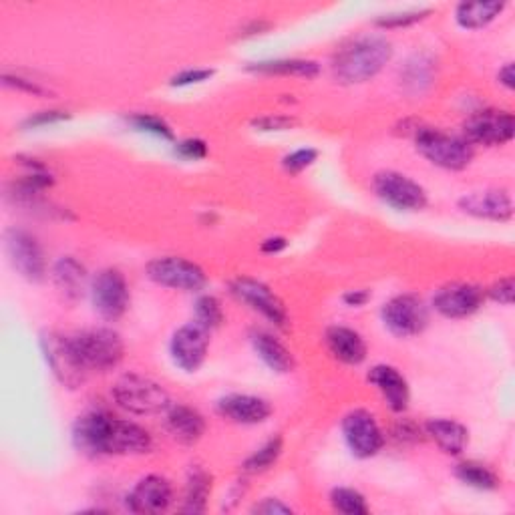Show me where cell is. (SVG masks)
Segmentation results:
<instances>
[{"instance_id": "cell-1", "label": "cell", "mask_w": 515, "mask_h": 515, "mask_svg": "<svg viewBox=\"0 0 515 515\" xmlns=\"http://www.w3.org/2000/svg\"><path fill=\"white\" fill-rule=\"evenodd\" d=\"M393 59V43L383 35H363L340 45L332 57L336 83L361 85L375 79Z\"/></svg>"}, {"instance_id": "cell-2", "label": "cell", "mask_w": 515, "mask_h": 515, "mask_svg": "<svg viewBox=\"0 0 515 515\" xmlns=\"http://www.w3.org/2000/svg\"><path fill=\"white\" fill-rule=\"evenodd\" d=\"M69 336V345L83 367L89 373H109L119 367L125 355L121 336L111 328H87Z\"/></svg>"}, {"instance_id": "cell-3", "label": "cell", "mask_w": 515, "mask_h": 515, "mask_svg": "<svg viewBox=\"0 0 515 515\" xmlns=\"http://www.w3.org/2000/svg\"><path fill=\"white\" fill-rule=\"evenodd\" d=\"M111 397L119 409L135 417H155L165 415L171 407L169 393L157 381L127 373L119 377L111 389Z\"/></svg>"}, {"instance_id": "cell-4", "label": "cell", "mask_w": 515, "mask_h": 515, "mask_svg": "<svg viewBox=\"0 0 515 515\" xmlns=\"http://www.w3.org/2000/svg\"><path fill=\"white\" fill-rule=\"evenodd\" d=\"M417 151L433 165L447 171H461L473 159V145L459 135L435 127H415Z\"/></svg>"}, {"instance_id": "cell-5", "label": "cell", "mask_w": 515, "mask_h": 515, "mask_svg": "<svg viewBox=\"0 0 515 515\" xmlns=\"http://www.w3.org/2000/svg\"><path fill=\"white\" fill-rule=\"evenodd\" d=\"M145 274L151 282L180 292H200L208 284L206 270L200 264L182 256L153 258L145 266Z\"/></svg>"}, {"instance_id": "cell-6", "label": "cell", "mask_w": 515, "mask_h": 515, "mask_svg": "<svg viewBox=\"0 0 515 515\" xmlns=\"http://www.w3.org/2000/svg\"><path fill=\"white\" fill-rule=\"evenodd\" d=\"M89 294L95 312L105 320H119L129 308V284L121 270L103 268L89 282Z\"/></svg>"}, {"instance_id": "cell-7", "label": "cell", "mask_w": 515, "mask_h": 515, "mask_svg": "<svg viewBox=\"0 0 515 515\" xmlns=\"http://www.w3.org/2000/svg\"><path fill=\"white\" fill-rule=\"evenodd\" d=\"M381 318L391 334L399 338H411L427 328L429 308L421 296L405 292L393 296L383 304Z\"/></svg>"}, {"instance_id": "cell-8", "label": "cell", "mask_w": 515, "mask_h": 515, "mask_svg": "<svg viewBox=\"0 0 515 515\" xmlns=\"http://www.w3.org/2000/svg\"><path fill=\"white\" fill-rule=\"evenodd\" d=\"M373 190L383 204L399 212H421L429 202L421 184L393 169L379 171L373 178Z\"/></svg>"}, {"instance_id": "cell-9", "label": "cell", "mask_w": 515, "mask_h": 515, "mask_svg": "<svg viewBox=\"0 0 515 515\" xmlns=\"http://www.w3.org/2000/svg\"><path fill=\"white\" fill-rule=\"evenodd\" d=\"M515 119L513 113L503 109L473 111L463 123V139L471 145L499 147L513 139Z\"/></svg>"}, {"instance_id": "cell-10", "label": "cell", "mask_w": 515, "mask_h": 515, "mask_svg": "<svg viewBox=\"0 0 515 515\" xmlns=\"http://www.w3.org/2000/svg\"><path fill=\"white\" fill-rule=\"evenodd\" d=\"M5 246L13 268L29 282H43L47 276L45 250L35 234L23 228H9Z\"/></svg>"}, {"instance_id": "cell-11", "label": "cell", "mask_w": 515, "mask_h": 515, "mask_svg": "<svg viewBox=\"0 0 515 515\" xmlns=\"http://www.w3.org/2000/svg\"><path fill=\"white\" fill-rule=\"evenodd\" d=\"M342 437L347 447L359 459H371L379 455L385 445V433L375 415L367 409H353L342 417Z\"/></svg>"}, {"instance_id": "cell-12", "label": "cell", "mask_w": 515, "mask_h": 515, "mask_svg": "<svg viewBox=\"0 0 515 515\" xmlns=\"http://www.w3.org/2000/svg\"><path fill=\"white\" fill-rule=\"evenodd\" d=\"M230 292L250 306L254 312L264 316L268 322H272L278 328H286L288 324V308L282 302V298L262 280L240 276L230 282Z\"/></svg>"}, {"instance_id": "cell-13", "label": "cell", "mask_w": 515, "mask_h": 515, "mask_svg": "<svg viewBox=\"0 0 515 515\" xmlns=\"http://www.w3.org/2000/svg\"><path fill=\"white\" fill-rule=\"evenodd\" d=\"M210 349V330L202 324L188 322L180 326L169 340L171 361L184 373H196L208 359Z\"/></svg>"}, {"instance_id": "cell-14", "label": "cell", "mask_w": 515, "mask_h": 515, "mask_svg": "<svg viewBox=\"0 0 515 515\" xmlns=\"http://www.w3.org/2000/svg\"><path fill=\"white\" fill-rule=\"evenodd\" d=\"M41 349H43L47 365L51 367L53 375L57 377V381L61 385H65L69 389H77L79 385L85 383L87 373L79 365V361L69 345V336L49 330L41 336Z\"/></svg>"}, {"instance_id": "cell-15", "label": "cell", "mask_w": 515, "mask_h": 515, "mask_svg": "<svg viewBox=\"0 0 515 515\" xmlns=\"http://www.w3.org/2000/svg\"><path fill=\"white\" fill-rule=\"evenodd\" d=\"M485 302V290L471 282H451L441 286L433 296V308L451 320L475 314Z\"/></svg>"}, {"instance_id": "cell-16", "label": "cell", "mask_w": 515, "mask_h": 515, "mask_svg": "<svg viewBox=\"0 0 515 515\" xmlns=\"http://www.w3.org/2000/svg\"><path fill=\"white\" fill-rule=\"evenodd\" d=\"M153 449L151 433L135 421L111 417L105 437L103 455H143Z\"/></svg>"}, {"instance_id": "cell-17", "label": "cell", "mask_w": 515, "mask_h": 515, "mask_svg": "<svg viewBox=\"0 0 515 515\" xmlns=\"http://www.w3.org/2000/svg\"><path fill=\"white\" fill-rule=\"evenodd\" d=\"M459 210L467 216L491 222H509L513 218V200L505 190H481L459 198Z\"/></svg>"}, {"instance_id": "cell-18", "label": "cell", "mask_w": 515, "mask_h": 515, "mask_svg": "<svg viewBox=\"0 0 515 515\" xmlns=\"http://www.w3.org/2000/svg\"><path fill=\"white\" fill-rule=\"evenodd\" d=\"M174 501V487L161 475H145L127 495V505L135 513H161Z\"/></svg>"}, {"instance_id": "cell-19", "label": "cell", "mask_w": 515, "mask_h": 515, "mask_svg": "<svg viewBox=\"0 0 515 515\" xmlns=\"http://www.w3.org/2000/svg\"><path fill=\"white\" fill-rule=\"evenodd\" d=\"M218 413L238 425H260L272 415V405L258 395L232 393L218 401Z\"/></svg>"}, {"instance_id": "cell-20", "label": "cell", "mask_w": 515, "mask_h": 515, "mask_svg": "<svg viewBox=\"0 0 515 515\" xmlns=\"http://www.w3.org/2000/svg\"><path fill=\"white\" fill-rule=\"evenodd\" d=\"M324 342L328 353L342 365L359 367L361 363H365L369 353L365 338L349 326H340V324L328 326L324 332Z\"/></svg>"}, {"instance_id": "cell-21", "label": "cell", "mask_w": 515, "mask_h": 515, "mask_svg": "<svg viewBox=\"0 0 515 515\" xmlns=\"http://www.w3.org/2000/svg\"><path fill=\"white\" fill-rule=\"evenodd\" d=\"M369 383L381 393L393 413H405L411 401V389L399 369L391 365H377L367 375Z\"/></svg>"}, {"instance_id": "cell-22", "label": "cell", "mask_w": 515, "mask_h": 515, "mask_svg": "<svg viewBox=\"0 0 515 515\" xmlns=\"http://www.w3.org/2000/svg\"><path fill=\"white\" fill-rule=\"evenodd\" d=\"M113 415L101 409L83 413L73 425V445L87 457H103V437Z\"/></svg>"}, {"instance_id": "cell-23", "label": "cell", "mask_w": 515, "mask_h": 515, "mask_svg": "<svg viewBox=\"0 0 515 515\" xmlns=\"http://www.w3.org/2000/svg\"><path fill=\"white\" fill-rule=\"evenodd\" d=\"M167 433L182 445L198 443L206 433L204 415L190 405H174L165 411Z\"/></svg>"}, {"instance_id": "cell-24", "label": "cell", "mask_w": 515, "mask_h": 515, "mask_svg": "<svg viewBox=\"0 0 515 515\" xmlns=\"http://www.w3.org/2000/svg\"><path fill=\"white\" fill-rule=\"evenodd\" d=\"M250 342H252V349L258 355V359L274 373L278 375H288L294 371L296 361L294 355L282 345V342L266 332V330H252L250 332Z\"/></svg>"}, {"instance_id": "cell-25", "label": "cell", "mask_w": 515, "mask_h": 515, "mask_svg": "<svg viewBox=\"0 0 515 515\" xmlns=\"http://www.w3.org/2000/svg\"><path fill=\"white\" fill-rule=\"evenodd\" d=\"M425 433L435 441V445L447 455H461L469 445V431L455 419L433 417L425 423Z\"/></svg>"}, {"instance_id": "cell-26", "label": "cell", "mask_w": 515, "mask_h": 515, "mask_svg": "<svg viewBox=\"0 0 515 515\" xmlns=\"http://www.w3.org/2000/svg\"><path fill=\"white\" fill-rule=\"evenodd\" d=\"M53 282L69 302H77L87 288V268L73 256H63L53 264Z\"/></svg>"}, {"instance_id": "cell-27", "label": "cell", "mask_w": 515, "mask_h": 515, "mask_svg": "<svg viewBox=\"0 0 515 515\" xmlns=\"http://www.w3.org/2000/svg\"><path fill=\"white\" fill-rule=\"evenodd\" d=\"M505 3H499V0H489V3H459L455 7V21L461 29L465 31H477V29H485L487 25H491L503 11H505Z\"/></svg>"}, {"instance_id": "cell-28", "label": "cell", "mask_w": 515, "mask_h": 515, "mask_svg": "<svg viewBox=\"0 0 515 515\" xmlns=\"http://www.w3.org/2000/svg\"><path fill=\"white\" fill-rule=\"evenodd\" d=\"M214 477L210 471H206L202 465H194L188 473L186 491H184V513H204L208 507V499L212 495Z\"/></svg>"}, {"instance_id": "cell-29", "label": "cell", "mask_w": 515, "mask_h": 515, "mask_svg": "<svg viewBox=\"0 0 515 515\" xmlns=\"http://www.w3.org/2000/svg\"><path fill=\"white\" fill-rule=\"evenodd\" d=\"M246 71L256 75H282V77H306L312 79L320 73V65L310 59H270L256 61L246 67Z\"/></svg>"}, {"instance_id": "cell-30", "label": "cell", "mask_w": 515, "mask_h": 515, "mask_svg": "<svg viewBox=\"0 0 515 515\" xmlns=\"http://www.w3.org/2000/svg\"><path fill=\"white\" fill-rule=\"evenodd\" d=\"M455 477L479 491H495L501 485L499 475L485 463L479 461H461L455 465Z\"/></svg>"}, {"instance_id": "cell-31", "label": "cell", "mask_w": 515, "mask_h": 515, "mask_svg": "<svg viewBox=\"0 0 515 515\" xmlns=\"http://www.w3.org/2000/svg\"><path fill=\"white\" fill-rule=\"evenodd\" d=\"M401 83L411 93H423L433 83V61L425 55L411 57L401 71Z\"/></svg>"}, {"instance_id": "cell-32", "label": "cell", "mask_w": 515, "mask_h": 515, "mask_svg": "<svg viewBox=\"0 0 515 515\" xmlns=\"http://www.w3.org/2000/svg\"><path fill=\"white\" fill-rule=\"evenodd\" d=\"M284 451V439L280 435L268 439L262 447H258L244 463H242V471L248 475H258L268 471L270 467H274V463L280 459Z\"/></svg>"}, {"instance_id": "cell-33", "label": "cell", "mask_w": 515, "mask_h": 515, "mask_svg": "<svg viewBox=\"0 0 515 515\" xmlns=\"http://www.w3.org/2000/svg\"><path fill=\"white\" fill-rule=\"evenodd\" d=\"M330 503L338 513H345V515H367L371 511L367 497L353 487L332 489Z\"/></svg>"}, {"instance_id": "cell-34", "label": "cell", "mask_w": 515, "mask_h": 515, "mask_svg": "<svg viewBox=\"0 0 515 515\" xmlns=\"http://www.w3.org/2000/svg\"><path fill=\"white\" fill-rule=\"evenodd\" d=\"M125 121H127V125H131L139 133H147V135H153V137H159V139H165V141L174 139V129H171V125L165 119H161L159 115L133 113V115L125 117Z\"/></svg>"}, {"instance_id": "cell-35", "label": "cell", "mask_w": 515, "mask_h": 515, "mask_svg": "<svg viewBox=\"0 0 515 515\" xmlns=\"http://www.w3.org/2000/svg\"><path fill=\"white\" fill-rule=\"evenodd\" d=\"M194 312H196V322L202 324L204 328H208L210 332L220 328L222 322H224V308H222V302L214 296V294H202L198 296L196 300V306H194Z\"/></svg>"}, {"instance_id": "cell-36", "label": "cell", "mask_w": 515, "mask_h": 515, "mask_svg": "<svg viewBox=\"0 0 515 515\" xmlns=\"http://www.w3.org/2000/svg\"><path fill=\"white\" fill-rule=\"evenodd\" d=\"M431 15L429 9H419V11H399V13H389V15H381L375 25L379 29H403V27H411L421 23L423 19H427Z\"/></svg>"}, {"instance_id": "cell-37", "label": "cell", "mask_w": 515, "mask_h": 515, "mask_svg": "<svg viewBox=\"0 0 515 515\" xmlns=\"http://www.w3.org/2000/svg\"><path fill=\"white\" fill-rule=\"evenodd\" d=\"M316 159H318V149L300 147V149H294V151H290L288 155L282 157V169L290 176H298V174H302L304 169L314 165Z\"/></svg>"}, {"instance_id": "cell-38", "label": "cell", "mask_w": 515, "mask_h": 515, "mask_svg": "<svg viewBox=\"0 0 515 515\" xmlns=\"http://www.w3.org/2000/svg\"><path fill=\"white\" fill-rule=\"evenodd\" d=\"M71 113L63 111V109H47V111H39L33 113L31 117H27L23 121L25 129H39V127H47V125H57L63 121H69Z\"/></svg>"}, {"instance_id": "cell-39", "label": "cell", "mask_w": 515, "mask_h": 515, "mask_svg": "<svg viewBox=\"0 0 515 515\" xmlns=\"http://www.w3.org/2000/svg\"><path fill=\"white\" fill-rule=\"evenodd\" d=\"M176 155H180L182 159H188V161H198V159H206L208 153H210V147L204 139L200 137H188V139H182L176 143Z\"/></svg>"}, {"instance_id": "cell-40", "label": "cell", "mask_w": 515, "mask_h": 515, "mask_svg": "<svg viewBox=\"0 0 515 515\" xmlns=\"http://www.w3.org/2000/svg\"><path fill=\"white\" fill-rule=\"evenodd\" d=\"M3 83H5V87L17 89V91H23V93H29V95H37V97H45V95L51 93V91H49L47 87H43L39 81L29 79V77H23V75L5 73V75H3Z\"/></svg>"}, {"instance_id": "cell-41", "label": "cell", "mask_w": 515, "mask_h": 515, "mask_svg": "<svg viewBox=\"0 0 515 515\" xmlns=\"http://www.w3.org/2000/svg\"><path fill=\"white\" fill-rule=\"evenodd\" d=\"M294 125H296V119L292 115H280V113L262 115L252 121V127L256 131H286V129H292Z\"/></svg>"}, {"instance_id": "cell-42", "label": "cell", "mask_w": 515, "mask_h": 515, "mask_svg": "<svg viewBox=\"0 0 515 515\" xmlns=\"http://www.w3.org/2000/svg\"><path fill=\"white\" fill-rule=\"evenodd\" d=\"M487 296L497 302V304H503V306H511L513 304V298H515V280L513 276H505V278H499L497 282H493L487 290Z\"/></svg>"}, {"instance_id": "cell-43", "label": "cell", "mask_w": 515, "mask_h": 515, "mask_svg": "<svg viewBox=\"0 0 515 515\" xmlns=\"http://www.w3.org/2000/svg\"><path fill=\"white\" fill-rule=\"evenodd\" d=\"M214 69H202V67H196V69H186V71H180L178 75H174L169 79V85L171 87H190V85H200L204 81H210L214 77Z\"/></svg>"}, {"instance_id": "cell-44", "label": "cell", "mask_w": 515, "mask_h": 515, "mask_svg": "<svg viewBox=\"0 0 515 515\" xmlns=\"http://www.w3.org/2000/svg\"><path fill=\"white\" fill-rule=\"evenodd\" d=\"M252 513H264V515H278V513H292V507L282 503L280 499L274 497H266L264 501L256 503L252 507Z\"/></svg>"}, {"instance_id": "cell-45", "label": "cell", "mask_w": 515, "mask_h": 515, "mask_svg": "<svg viewBox=\"0 0 515 515\" xmlns=\"http://www.w3.org/2000/svg\"><path fill=\"white\" fill-rule=\"evenodd\" d=\"M371 300V292L369 290H349L345 296H342V302H345L347 306L351 308H359V306H365L367 302Z\"/></svg>"}, {"instance_id": "cell-46", "label": "cell", "mask_w": 515, "mask_h": 515, "mask_svg": "<svg viewBox=\"0 0 515 515\" xmlns=\"http://www.w3.org/2000/svg\"><path fill=\"white\" fill-rule=\"evenodd\" d=\"M288 248V240L282 238V236H272V238H266L262 244H260V250L264 254H280Z\"/></svg>"}, {"instance_id": "cell-47", "label": "cell", "mask_w": 515, "mask_h": 515, "mask_svg": "<svg viewBox=\"0 0 515 515\" xmlns=\"http://www.w3.org/2000/svg\"><path fill=\"white\" fill-rule=\"evenodd\" d=\"M497 81L499 85H503L505 89H513L515 87V73H513V63H505L499 73H497Z\"/></svg>"}, {"instance_id": "cell-48", "label": "cell", "mask_w": 515, "mask_h": 515, "mask_svg": "<svg viewBox=\"0 0 515 515\" xmlns=\"http://www.w3.org/2000/svg\"><path fill=\"white\" fill-rule=\"evenodd\" d=\"M264 29H268L266 23H252V27L244 29V35H260Z\"/></svg>"}]
</instances>
